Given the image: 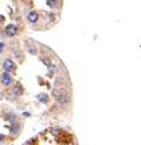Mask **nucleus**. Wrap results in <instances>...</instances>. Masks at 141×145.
Listing matches in <instances>:
<instances>
[{
	"mask_svg": "<svg viewBox=\"0 0 141 145\" xmlns=\"http://www.w3.org/2000/svg\"><path fill=\"white\" fill-rule=\"evenodd\" d=\"M52 95H53V98L56 100V103L59 104L61 107H68L70 106V103H71V94L68 92V91L65 88H55L52 91Z\"/></svg>",
	"mask_w": 141,
	"mask_h": 145,
	"instance_id": "obj_1",
	"label": "nucleus"
},
{
	"mask_svg": "<svg viewBox=\"0 0 141 145\" xmlns=\"http://www.w3.org/2000/svg\"><path fill=\"white\" fill-rule=\"evenodd\" d=\"M18 33H20V27H18L15 23H9V24H6L2 30V35L5 38H15Z\"/></svg>",
	"mask_w": 141,
	"mask_h": 145,
	"instance_id": "obj_2",
	"label": "nucleus"
},
{
	"mask_svg": "<svg viewBox=\"0 0 141 145\" xmlns=\"http://www.w3.org/2000/svg\"><path fill=\"white\" fill-rule=\"evenodd\" d=\"M23 92H24V88H23V85L21 83H18V82H15L11 88H9L8 91V98H11V100H17L18 97H21Z\"/></svg>",
	"mask_w": 141,
	"mask_h": 145,
	"instance_id": "obj_3",
	"label": "nucleus"
},
{
	"mask_svg": "<svg viewBox=\"0 0 141 145\" xmlns=\"http://www.w3.org/2000/svg\"><path fill=\"white\" fill-rule=\"evenodd\" d=\"M2 71L5 72H9V74H12V72L17 71V62L14 61L12 57H6L2 63Z\"/></svg>",
	"mask_w": 141,
	"mask_h": 145,
	"instance_id": "obj_4",
	"label": "nucleus"
},
{
	"mask_svg": "<svg viewBox=\"0 0 141 145\" xmlns=\"http://www.w3.org/2000/svg\"><path fill=\"white\" fill-rule=\"evenodd\" d=\"M14 83H15V82H14V76H12V74L5 72V71L0 72V86H3V88H8V89H9Z\"/></svg>",
	"mask_w": 141,
	"mask_h": 145,
	"instance_id": "obj_5",
	"label": "nucleus"
},
{
	"mask_svg": "<svg viewBox=\"0 0 141 145\" xmlns=\"http://www.w3.org/2000/svg\"><path fill=\"white\" fill-rule=\"evenodd\" d=\"M26 20H27L29 24H34L35 26V24H38L40 20H41V14L38 11H35V9H30V11L26 14Z\"/></svg>",
	"mask_w": 141,
	"mask_h": 145,
	"instance_id": "obj_6",
	"label": "nucleus"
},
{
	"mask_svg": "<svg viewBox=\"0 0 141 145\" xmlns=\"http://www.w3.org/2000/svg\"><path fill=\"white\" fill-rule=\"evenodd\" d=\"M20 130H21V122L20 121H12L11 124H9V131H11V135L15 138V136L20 135Z\"/></svg>",
	"mask_w": 141,
	"mask_h": 145,
	"instance_id": "obj_7",
	"label": "nucleus"
},
{
	"mask_svg": "<svg viewBox=\"0 0 141 145\" xmlns=\"http://www.w3.org/2000/svg\"><path fill=\"white\" fill-rule=\"evenodd\" d=\"M45 5H47L49 9H52V11H59L62 6V0H45Z\"/></svg>",
	"mask_w": 141,
	"mask_h": 145,
	"instance_id": "obj_8",
	"label": "nucleus"
},
{
	"mask_svg": "<svg viewBox=\"0 0 141 145\" xmlns=\"http://www.w3.org/2000/svg\"><path fill=\"white\" fill-rule=\"evenodd\" d=\"M11 53H12V56L14 57H17V61H23V59H24V57H23V50L20 48V45H12V47H11ZM12 57V59H14Z\"/></svg>",
	"mask_w": 141,
	"mask_h": 145,
	"instance_id": "obj_9",
	"label": "nucleus"
},
{
	"mask_svg": "<svg viewBox=\"0 0 141 145\" xmlns=\"http://www.w3.org/2000/svg\"><path fill=\"white\" fill-rule=\"evenodd\" d=\"M36 100H38L40 103L47 104V103H49V95L44 94V92H40V94H36Z\"/></svg>",
	"mask_w": 141,
	"mask_h": 145,
	"instance_id": "obj_10",
	"label": "nucleus"
},
{
	"mask_svg": "<svg viewBox=\"0 0 141 145\" xmlns=\"http://www.w3.org/2000/svg\"><path fill=\"white\" fill-rule=\"evenodd\" d=\"M27 42L30 44V45H27V52H29L30 54H38V50H36V47H34L32 41H30V39H27Z\"/></svg>",
	"mask_w": 141,
	"mask_h": 145,
	"instance_id": "obj_11",
	"label": "nucleus"
},
{
	"mask_svg": "<svg viewBox=\"0 0 141 145\" xmlns=\"http://www.w3.org/2000/svg\"><path fill=\"white\" fill-rule=\"evenodd\" d=\"M6 139H8V136L6 135H3V133H0V145L6 142Z\"/></svg>",
	"mask_w": 141,
	"mask_h": 145,
	"instance_id": "obj_12",
	"label": "nucleus"
},
{
	"mask_svg": "<svg viewBox=\"0 0 141 145\" xmlns=\"http://www.w3.org/2000/svg\"><path fill=\"white\" fill-rule=\"evenodd\" d=\"M3 21H5V17H3V15H0V27L3 26Z\"/></svg>",
	"mask_w": 141,
	"mask_h": 145,
	"instance_id": "obj_13",
	"label": "nucleus"
},
{
	"mask_svg": "<svg viewBox=\"0 0 141 145\" xmlns=\"http://www.w3.org/2000/svg\"><path fill=\"white\" fill-rule=\"evenodd\" d=\"M5 50V42H0V53Z\"/></svg>",
	"mask_w": 141,
	"mask_h": 145,
	"instance_id": "obj_14",
	"label": "nucleus"
},
{
	"mask_svg": "<svg viewBox=\"0 0 141 145\" xmlns=\"http://www.w3.org/2000/svg\"><path fill=\"white\" fill-rule=\"evenodd\" d=\"M67 145H76V142H68Z\"/></svg>",
	"mask_w": 141,
	"mask_h": 145,
	"instance_id": "obj_15",
	"label": "nucleus"
},
{
	"mask_svg": "<svg viewBox=\"0 0 141 145\" xmlns=\"http://www.w3.org/2000/svg\"><path fill=\"white\" fill-rule=\"evenodd\" d=\"M2 98H3V94H2V92H0V100H2Z\"/></svg>",
	"mask_w": 141,
	"mask_h": 145,
	"instance_id": "obj_16",
	"label": "nucleus"
},
{
	"mask_svg": "<svg viewBox=\"0 0 141 145\" xmlns=\"http://www.w3.org/2000/svg\"><path fill=\"white\" fill-rule=\"evenodd\" d=\"M0 115H2V113H0Z\"/></svg>",
	"mask_w": 141,
	"mask_h": 145,
	"instance_id": "obj_17",
	"label": "nucleus"
}]
</instances>
